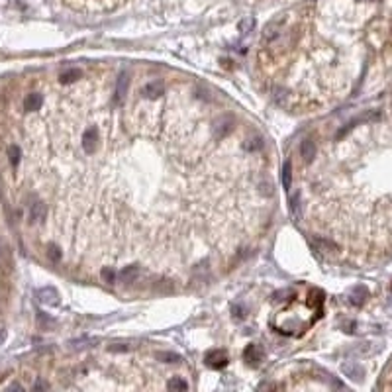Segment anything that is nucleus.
<instances>
[{"mask_svg":"<svg viewBox=\"0 0 392 392\" xmlns=\"http://www.w3.org/2000/svg\"><path fill=\"white\" fill-rule=\"evenodd\" d=\"M83 73L79 71V69H69V71H65V73H61V77H59V81L63 83V84H69V83H73V81H77L79 77H81Z\"/></svg>","mask_w":392,"mask_h":392,"instance_id":"f8f14e48","label":"nucleus"},{"mask_svg":"<svg viewBox=\"0 0 392 392\" xmlns=\"http://www.w3.org/2000/svg\"><path fill=\"white\" fill-rule=\"evenodd\" d=\"M231 312H233V316H235L237 320H243V318H245V310H243L239 304H233V306H231Z\"/></svg>","mask_w":392,"mask_h":392,"instance_id":"b1692460","label":"nucleus"},{"mask_svg":"<svg viewBox=\"0 0 392 392\" xmlns=\"http://www.w3.org/2000/svg\"><path fill=\"white\" fill-rule=\"evenodd\" d=\"M357 292H361V294H367V290H365V288H357ZM351 302H353V304H361V302H363V298H359V296H357V298H351Z\"/></svg>","mask_w":392,"mask_h":392,"instance_id":"393cba45","label":"nucleus"},{"mask_svg":"<svg viewBox=\"0 0 392 392\" xmlns=\"http://www.w3.org/2000/svg\"><path fill=\"white\" fill-rule=\"evenodd\" d=\"M290 298H294V290H290V288H284V290L275 292V300H279V302H286V300H290Z\"/></svg>","mask_w":392,"mask_h":392,"instance_id":"4468645a","label":"nucleus"},{"mask_svg":"<svg viewBox=\"0 0 392 392\" xmlns=\"http://www.w3.org/2000/svg\"><path fill=\"white\" fill-rule=\"evenodd\" d=\"M206 365L208 367H214V369H222L227 365V355L220 349H214V351H208L206 353Z\"/></svg>","mask_w":392,"mask_h":392,"instance_id":"f257e3e1","label":"nucleus"},{"mask_svg":"<svg viewBox=\"0 0 392 392\" xmlns=\"http://www.w3.org/2000/svg\"><path fill=\"white\" fill-rule=\"evenodd\" d=\"M243 359H245L247 363H251V365H257V363L263 359V351H261L257 345H247V349H245V353H243Z\"/></svg>","mask_w":392,"mask_h":392,"instance_id":"0eeeda50","label":"nucleus"},{"mask_svg":"<svg viewBox=\"0 0 392 392\" xmlns=\"http://www.w3.org/2000/svg\"><path fill=\"white\" fill-rule=\"evenodd\" d=\"M343 373H345V375H351V379H355V375H363L359 367H351V365H343Z\"/></svg>","mask_w":392,"mask_h":392,"instance_id":"412c9836","label":"nucleus"},{"mask_svg":"<svg viewBox=\"0 0 392 392\" xmlns=\"http://www.w3.org/2000/svg\"><path fill=\"white\" fill-rule=\"evenodd\" d=\"M128 83H130V79H128V75L124 73V75H120V79H118V84H116V98L120 100V98H124V94H126V88H128Z\"/></svg>","mask_w":392,"mask_h":392,"instance_id":"ddd939ff","label":"nucleus"},{"mask_svg":"<svg viewBox=\"0 0 392 392\" xmlns=\"http://www.w3.org/2000/svg\"><path fill=\"white\" fill-rule=\"evenodd\" d=\"M37 296H39V300H41L43 304H49V306L59 304V294H57L55 288H49V286L39 288V290H37Z\"/></svg>","mask_w":392,"mask_h":392,"instance_id":"7ed1b4c3","label":"nucleus"},{"mask_svg":"<svg viewBox=\"0 0 392 392\" xmlns=\"http://www.w3.org/2000/svg\"><path fill=\"white\" fill-rule=\"evenodd\" d=\"M261 147H263L261 138H251L249 141H245V149L247 151H255V149H261Z\"/></svg>","mask_w":392,"mask_h":392,"instance_id":"dca6fc26","label":"nucleus"},{"mask_svg":"<svg viewBox=\"0 0 392 392\" xmlns=\"http://www.w3.org/2000/svg\"><path fill=\"white\" fill-rule=\"evenodd\" d=\"M102 279H104V282L114 284V282H116V273H114L110 267H106V269H102Z\"/></svg>","mask_w":392,"mask_h":392,"instance_id":"f3484780","label":"nucleus"},{"mask_svg":"<svg viewBox=\"0 0 392 392\" xmlns=\"http://www.w3.org/2000/svg\"><path fill=\"white\" fill-rule=\"evenodd\" d=\"M253 18H247V20H243L241 24H239V29L243 31V33H247V31H251V28H253Z\"/></svg>","mask_w":392,"mask_h":392,"instance_id":"4be33fe9","label":"nucleus"},{"mask_svg":"<svg viewBox=\"0 0 392 392\" xmlns=\"http://www.w3.org/2000/svg\"><path fill=\"white\" fill-rule=\"evenodd\" d=\"M282 183H284L286 189L290 187V163L284 165V171H282Z\"/></svg>","mask_w":392,"mask_h":392,"instance_id":"5701e85b","label":"nucleus"},{"mask_svg":"<svg viewBox=\"0 0 392 392\" xmlns=\"http://www.w3.org/2000/svg\"><path fill=\"white\" fill-rule=\"evenodd\" d=\"M47 257H49L53 263H57V261L61 259V253H59V249H57L55 245H49V247H47Z\"/></svg>","mask_w":392,"mask_h":392,"instance_id":"aec40b11","label":"nucleus"},{"mask_svg":"<svg viewBox=\"0 0 392 392\" xmlns=\"http://www.w3.org/2000/svg\"><path fill=\"white\" fill-rule=\"evenodd\" d=\"M302 157H304V161H312L314 159V155H316V145H314V141L312 140H306L304 143H302Z\"/></svg>","mask_w":392,"mask_h":392,"instance_id":"9d476101","label":"nucleus"},{"mask_svg":"<svg viewBox=\"0 0 392 392\" xmlns=\"http://www.w3.org/2000/svg\"><path fill=\"white\" fill-rule=\"evenodd\" d=\"M33 389H47V385H45V383H35Z\"/></svg>","mask_w":392,"mask_h":392,"instance_id":"a878e982","label":"nucleus"},{"mask_svg":"<svg viewBox=\"0 0 392 392\" xmlns=\"http://www.w3.org/2000/svg\"><path fill=\"white\" fill-rule=\"evenodd\" d=\"M169 389H175V391H185V389H189V385H187L183 379H173V381H169Z\"/></svg>","mask_w":392,"mask_h":392,"instance_id":"6ab92c4d","label":"nucleus"},{"mask_svg":"<svg viewBox=\"0 0 392 392\" xmlns=\"http://www.w3.org/2000/svg\"><path fill=\"white\" fill-rule=\"evenodd\" d=\"M157 359H161V361H169V363L181 361V357H179L177 353H165V351H159V353H157Z\"/></svg>","mask_w":392,"mask_h":392,"instance_id":"a211bd4d","label":"nucleus"},{"mask_svg":"<svg viewBox=\"0 0 392 392\" xmlns=\"http://www.w3.org/2000/svg\"><path fill=\"white\" fill-rule=\"evenodd\" d=\"M41 104H43V98H41L39 92H31V94H28L26 100H24V108H26L28 112H35V110H39Z\"/></svg>","mask_w":392,"mask_h":392,"instance_id":"39448f33","label":"nucleus"},{"mask_svg":"<svg viewBox=\"0 0 392 392\" xmlns=\"http://www.w3.org/2000/svg\"><path fill=\"white\" fill-rule=\"evenodd\" d=\"M322 304H324V292H322V290H318V288H312V290H310V294H308V306H312V308L320 310V308H322Z\"/></svg>","mask_w":392,"mask_h":392,"instance_id":"1a4fd4ad","label":"nucleus"},{"mask_svg":"<svg viewBox=\"0 0 392 392\" xmlns=\"http://www.w3.org/2000/svg\"><path fill=\"white\" fill-rule=\"evenodd\" d=\"M4 339H6V332H4V330H2V328H0V343H2V341H4Z\"/></svg>","mask_w":392,"mask_h":392,"instance_id":"bb28decb","label":"nucleus"},{"mask_svg":"<svg viewBox=\"0 0 392 392\" xmlns=\"http://www.w3.org/2000/svg\"><path fill=\"white\" fill-rule=\"evenodd\" d=\"M141 94H143L145 98H157V96L165 94V83H163V81H153V83H149V84L143 86Z\"/></svg>","mask_w":392,"mask_h":392,"instance_id":"f03ea898","label":"nucleus"},{"mask_svg":"<svg viewBox=\"0 0 392 392\" xmlns=\"http://www.w3.org/2000/svg\"><path fill=\"white\" fill-rule=\"evenodd\" d=\"M229 130H231V120H229L227 116L220 118V120L216 122V126H214V134H216V138H224Z\"/></svg>","mask_w":392,"mask_h":392,"instance_id":"6e6552de","label":"nucleus"},{"mask_svg":"<svg viewBox=\"0 0 392 392\" xmlns=\"http://www.w3.org/2000/svg\"><path fill=\"white\" fill-rule=\"evenodd\" d=\"M8 155H10V163L16 167L18 165V161H20V147L18 145H10V149H8Z\"/></svg>","mask_w":392,"mask_h":392,"instance_id":"2eb2a0df","label":"nucleus"},{"mask_svg":"<svg viewBox=\"0 0 392 392\" xmlns=\"http://www.w3.org/2000/svg\"><path fill=\"white\" fill-rule=\"evenodd\" d=\"M83 145H84V149H86L88 153H94V151H96V145H98V132H96V128H90V130L84 134Z\"/></svg>","mask_w":392,"mask_h":392,"instance_id":"20e7f679","label":"nucleus"},{"mask_svg":"<svg viewBox=\"0 0 392 392\" xmlns=\"http://www.w3.org/2000/svg\"><path fill=\"white\" fill-rule=\"evenodd\" d=\"M136 277H138V267H126V269L120 271V275H118V279H120L122 282H134Z\"/></svg>","mask_w":392,"mask_h":392,"instance_id":"9b49d317","label":"nucleus"},{"mask_svg":"<svg viewBox=\"0 0 392 392\" xmlns=\"http://www.w3.org/2000/svg\"><path fill=\"white\" fill-rule=\"evenodd\" d=\"M45 212H47L45 204H41V202H33V204L29 206V220H31V224L41 222V220L45 218Z\"/></svg>","mask_w":392,"mask_h":392,"instance_id":"423d86ee","label":"nucleus"}]
</instances>
